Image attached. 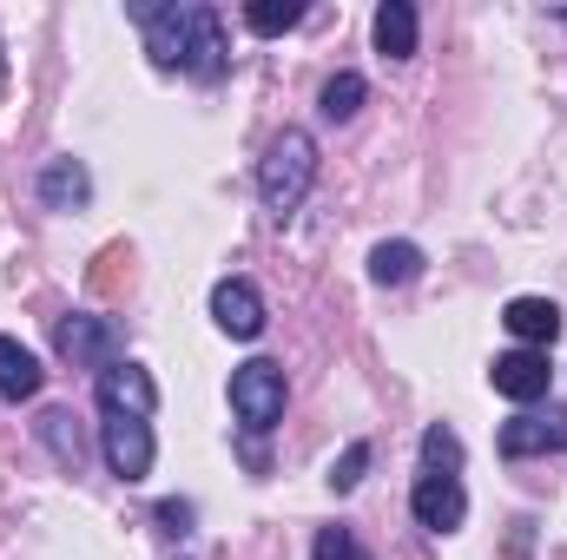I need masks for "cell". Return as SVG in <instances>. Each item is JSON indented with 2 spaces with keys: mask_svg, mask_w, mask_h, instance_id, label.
Masks as SVG:
<instances>
[{
  "mask_svg": "<svg viewBox=\"0 0 567 560\" xmlns=\"http://www.w3.org/2000/svg\"><path fill=\"white\" fill-rule=\"evenodd\" d=\"M502 323H508V336H522V350H548L561 336V303L555 297H508Z\"/></svg>",
  "mask_w": 567,
  "mask_h": 560,
  "instance_id": "11",
  "label": "cell"
},
{
  "mask_svg": "<svg viewBox=\"0 0 567 560\" xmlns=\"http://www.w3.org/2000/svg\"><path fill=\"white\" fill-rule=\"evenodd\" d=\"M363 113V80L357 73H337L330 86H323V120L337 126V120H357Z\"/></svg>",
  "mask_w": 567,
  "mask_h": 560,
  "instance_id": "19",
  "label": "cell"
},
{
  "mask_svg": "<svg viewBox=\"0 0 567 560\" xmlns=\"http://www.w3.org/2000/svg\"><path fill=\"white\" fill-rule=\"evenodd\" d=\"M212 323H218L225 336H238V343L265 336V297H258V283H245V278L218 283V290H212Z\"/></svg>",
  "mask_w": 567,
  "mask_h": 560,
  "instance_id": "10",
  "label": "cell"
},
{
  "mask_svg": "<svg viewBox=\"0 0 567 560\" xmlns=\"http://www.w3.org/2000/svg\"><path fill=\"white\" fill-rule=\"evenodd\" d=\"M297 20H303V7H297V0H251V7H245V27H251V33H265V40L290 33Z\"/></svg>",
  "mask_w": 567,
  "mask_h": 560,
  "instance_id": "18",
  "label": "cell"
},
{
  "mask_svg": "<svg viewBox=\"0 0 567 560\" xmlns=\"http://www.w3.org/2000/svg\"><path fill=\"white\" fill-rule=\"evenodd\" d=\"M40 442L53 448L60 468H80V462H86V442H80V428H73V409H47V416H40Z\"/></svg>",
  "mask_w": 567,
  "mask_h": 560,
  "instance_id": "16",
  "label": "cell"
},
{
  "mask_svg": "<svg viewBox=\"0 0 567 560\" xmlns=\"http://www.w3.org/2000/svg\"><path fill=\"white\" fill-rule=\"evenodd\" d=\"M567 448V409H522L515 422H502V455L528 462V455H561Z\"/></svg>",
  "mask_w": 567,
  "mask_h": 560,
  "instance_id": "6",
  "label": "cell"
},
{
  "mask_svg": "<svg viewBox=\"0 0 567 560\" xmlns=\"http://www.w3.org/2000/svg\"><path fill=\"white\" fill-rule=\"evenodd\" d=\"M488 383H495V396H508V403H542V396L555 390L548 350H508V356H495Z\"/></svg>",
  "mask_w": 567,
  "mask_h": 560,
  "instance_id": "8",
  "label": "cell"
},
{
  "mask_svg": "<svg viewBox=\"0 0 567 560\" xmlns=\"http://www.w3.org/2000/svg\"><path fill=\"white\" fill-rule=\"evenodd\" d=\"M40 383H47L40 356H33L27 343L0 336V396H7V403H33V396H40Z\"/></svg>",
  "mask_w": 567,
  "mask_h": 560,
  "instance_id": "13",
  "label": "cell"
},
{
  "mask_svg": "<svg viewBox=\"0 0 567 560\" xmlns=\"http://www.w3.org/2000/svg\"><path fill=\"white\" fill-rule=\"evenodd\" d=\"M310 178H317V139L310 133H297V126H284L271 152H265V165H258V198H265V211L271 218H290L303 198H310Z\"/></svg>",
  "mask_w": 567,
  "mask_h": 560,
  "instance_id": "2",
  "label": "cell"
},
{
  "mask_svg": "<svg viewBox=\"0 0 567 560\" xmlns=\"http://www.w3.org/2000/svg\"><path fill=\"white\" fill-rule=\"evenodd\" d=\"M310 560H370V548H363L350 528H317V541H310Z\"/></svg>",
  "mask_w": 567,
  "mask_h": 560,
  "instance_id": "20",
  "label": "cell"
},
{
  "mask_svg": "<svg viewBox=\"0 0 567 560\" xmlns=\"http://www.w3.org/2000/svg\"><path fill=\"white\" fill-rule=\"evenodd\" d=\"M33 191H40V205H47V211H80V205L93 198V172H86L80 158H47Z\"/></svg>",
  "mask_w": 567,
  "mask_h": 560,
  "instance_id": "12",
  "label": "cell"
},
{
  "mask_svg": "<svg viewBox=\"0 0 567 560\" xmlns=\"http://www.w3.org/2000/svg\"><path fill=\"white\" fill-rule=\"evenodd\" d=\"M93 396H100V409L106 416H152L158 409V383L145 376L140 363H113V370H100V383H93Z\"/></svg>",
  "mask_w": 567,
  "mask_h": 560,
  "instance_id": "9",
  "label": "cell"
},
{
  "mask_svg": "<svg viewBox=\"0 0 567 560\" xmlns=\"http://www.w3.org/2000/svg\"><path fill=\"white\" fill-rule=\"evenodd\" d=\"M423 468L429 475H455L462 468V435L449 422H429L423 428Z\"/></svg>",
  "mask_w": 567,
  "mask_h": 560,
  "instance_id": "17",
  "label": "cell"
},
{
  "mask_svg": "<svg viewBox=\"0 0 567 560\" xmlns=\"http://www.w3.org/2000/svg\"><path fill=\"white\" fill-rule=\"evenodd\" d=\"M145 53L165 73H192V80H225V66H231L225 20H218V7H198V0L152 7L145 13Z\"/></svg>",
  "mask_w": 567,
  "mask_h": 560,
  "instance_id": "1",
  "label": "cell"
},
{
  "mask_svg": "<svg viewBox=\"0 0 567 560\" xmlns=\"http://www.w3.org/2000/svg\"><path fill=\"white\" fill-rule=\"evenodd\" d=\"M284 370L278 363H245V370H231V409H238V422L251 428V435H265V428H278L284 422Z\"/></svg>",
  "mask_w": 567,
  "mask_h": 560,
  "instance_id": "3",
  "label": "cell"
},
{
  "mask_svg": "<svg viewBox=\"0 0 567 560\" xmlns=\"http://www.w3.org/2000/svg\"><path fill=\"white\" fill-rule=\"evenodd\" d=\"M100 448H106V468H113L120 481H145V475H152V422L106 416L100 422Z\"/></svg>",
  "mask_w": 567,
  "mask_h": 560,
  "instance_id": "5",
  "label": "cell"
},
{
  "mask_svg": "<svg viewBox=\"0 0 567 560\" xmlns=\"http://www.w3.org/2000/svg\"><path fill=\"white\" fill-rule=\"evenodd\" d=\"M158 528L165 535H192V501H158Z\"/></svg>",
  "mask_w": 567,
  "mask_h": 560,
  "instance_id": "22",
  "label": "cell"
},
{
  "mask_svg": "<svg viewBox=\"0 0 567 560\" xmlns=\"http://www.w3.org/2000/svg\"><path fill=\"white\" fill-rule=\"evenodd\" d=\"M363 468H370V442H350V448L330 462V488H337V495H350V488L363 481Z\"/></svg>",
  "mask_w": 567,
  "mask_h": 560,
  "instance_id": "21",
  "label": "cell"
},
{
  "mask_svg": "<svg viewBox=\"0 0 567 560\" xmlns=\"http://www.w3.org/2000/svg\"><path fill=\"white\" fill-rule=\"evenodd\" d=\"M377 53L383 60H410L416 53V7L410 0H383L377 7Z\"/></svg>",
  "mask_w": 567,
  "mask_h": 560,
  "instance_id": "14",
  "label": "cell"
},
{
  "mask_svg": "<svg viewBox=\"0 0 567 560\" xmlns=\"http://www.w3.org/2000/svg\"><path fill=\"white\" fill-rule=\"evenodd\" d=\"M370 278L383 283V290H396V283H416V278H423V251H416L410 238H396V245H377V251H370Z\"/></svg>",
  "mask_w": 567,
  "mask_h": 560,
  "instance_id": "15",
  "label": "cell"
},
{
  "mask_svg": "<svg viewBox=\"0 0 567 560\" xmlns=\"http://www.w3.org/2000/svg\"><path fill=\"white\" fill-rule=\"evenodd\" d=\"M60 350L80 363V370H113L126 356V330L113 317H66L60 323Z\"/></svg>",
  "mask_w": 567,
  "mask_h": 560,
  "instance_id": "4",
  "label": "cell"
},
{
  "mask_svg": "<svg viewBox=\"0 0 567 560\" xmlns=\"http://www.w3.org/2000/svg\"><path fill=\"white\" fill-rule=\"evenodd\" d=\"M410 515L423 521L429 535H455L462 515H468V495H462V475H416V495H410Z\"/></svg>",
  "mask_w": 567,
  "mask_h": 560,
  "instance_id": "7",
  "label": "cell"
}]
</instances>
